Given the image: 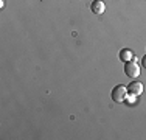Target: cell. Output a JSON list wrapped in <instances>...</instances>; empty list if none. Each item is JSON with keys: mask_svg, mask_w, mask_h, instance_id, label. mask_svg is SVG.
Masks as SVG:
<instances>
[{"mask_svg": "<svg viewBox=\"0 0 146 140\" xmlns=\"http://www.w3.org/2000/svg\"><path fill=\"white\" fill-rule=\"evenodd\" d=\"M124 73H126L129 78H137L140 75V65L137 64V56L134 55V58L131 61H127L124 64Z\"/></svg>", "mask_w": 146, "mask_h": 140, "instance_id": "1", "label": "cell"}, {"mask_svg": "<svg viewBox=\"0 0 146 140\" xmlns=\"http://www.w3.org/2000/svg\"><path fill=\"white\" fill-rule=\"evenodd\" d=\"M127 97V87L123 86V84H118L112 89V100L115 103H123Z\"/></svg>", "mask_w": 146, "mask_h": 140, "instance_id": "2", "label": "cell"}, {"mask_svg": "<svg viewBox=\"0 0 146 140\" xmlns=\"http://www.w3.org/2000/svg\"><path fill=\"white\" fill-rule=\"evenodd\" d=\"M127 93H131V95H140V93H143V84L140 81H132L129 86H127Z\"/></svg>", "mask_w": 146, "mask_h": 140, "instance_id": "3", "label": "cell"}, {"mask_svg": "<svg viewBox=\"0 0 146 140\" xmlns=\"http://www.w3.org/2000/svg\"><path fill=\"white\" fill-rule=\"evenodd\" d=\"M90 9L93 14H103L106 11V5H104L103 0H93L92 5H90Z\"/></svg>", "mask_w": 146, "mask_h": 140, "instance_id": "4", "label": "cell"}, {"mask_svg": "<svg viewBox=\"0 0 146 140\" xmlns=\"http://www.w3.org/2000/svg\"><path fill=\"white\" fill-rule=\"evenodd\" d=\"M132 58H134V53H132V50H129V48H124V50L120 51V59L121 61L127 62V61H131Z\"/></svg>", "mask_w": 146, "mask_h": 140, "instance_id": "5", "label": "cell"}, {"mask_svg": "<svg viewBox=\"0 0 146 140\" xmlns=\"http://www.w3.org/2000/svg\"><path fill=\"white\" fill-rule=\"evenodd\" d=\"M126 100H127V103H129V104H134L135 101H137V97L131 95V93H129V97H126Z\"/></svg>", "mask_w": 146, "mask_h": 140, "instance_id": "6", "label": "cell"}, {"mask_svg": "<svg viewBox=\"0 0 146 140\" xmlns=\"http://www.w3.org/2000/svg\"><path fill=\"white\" fill-rule=\"evenodd\" d=\"M141 62H143V67H146V55L143 56V59H141Z\"/></svg>", "mask_w": 146, "mask_h": 140, "instance_id": "7", "label": "cell"}, {"mask_svg": "<svg viewBox=\"0 0 146 140\" xmlns=\"http://www.w3.org/2000/svg\"><path fill=\"white\" fill-rule=\"evenodd\" d=\"M5 6V0H0V8H3Z\"/></svg>", "mask_w": 146, "mask_h": 140, "instance_id": "8", "label": "cell"}]
</instances>
